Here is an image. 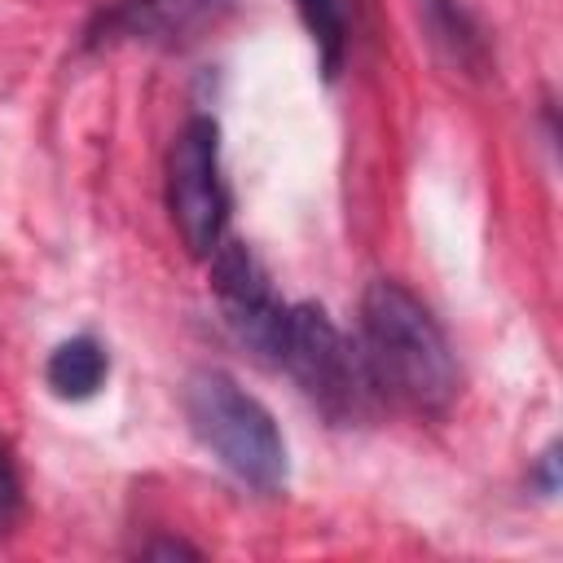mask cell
<instances>
[{
	"label": "cell",
	"instance_id": "7a4b0ae2",
	"mask_svg": "<svg viewBox=\"0 0 563 563\" xmlns=\"http://www.w3.org/2000/svg\"><path fill=\"white\" fill-rule=\"evenodd\" d=\"M185 418L198 444L260 493L286 488V440L273 413L224 369H198L185 383Z\"/></svg>",
	"mask_w": 563,
	"mask_h": 563
},
{
	"label": "cell",
	"instance_id": "6da1fadb",
	"mask_svg": "<svg viewBox=\"0 0 563 563\" xmlns=\"http://www.w3.org/2000/svg\"><path fill=\"white\" fill-rule=\"evenodd\" d=\"M356 347L378 400H391L418 418H440L453 409L462 391L457 356L431 308L409 286L391 277H374L365 286Z\"/></svg>",
	"mask_w": 563,
	"mask_h": 563
},
{
	"label": "cell",
	"instance_id": "8fae6325",
	"mask_svg": "<svg viewBox=\"0 0 563 563\" xmlns=\"http://www.w3.org/2000/svg\"><path fill=\"white\" fill-rule=\"evenodd\" d=\"M537 484H541L545 497L559 493V444H550V449L537 457Z\"/></svg>",
	"mask_w": 563,
	"mask_h": 563
},
{
	"label": "cell",
	"instance_id": "277c9868",
	"mask_svg": "<svg viewBox=\"0 0 563 563\" xmlns=\"http://www.w3.org/2000/svg\"><path fill=\"white\" fill-rule=\"evenodd\" d=\"M167 211L189 255L207 260L224 242L229 185L220 172V123L211 114H194L167 150Z\"/></svg>",
	"mask_w": 563,
	"mask_h": 563
},
{
	"label": "cell",
	"instance_id": "5b68a950",
	"mask_svg": "<svg viewBox=\"0 0 563 563\" xmlns=\"http://www.w3.org/2000/svg\"><path fill=\"white\" fill-rule=\"evenodd\" d=\"M211 295H216V308L224 317V325L233 330V339L242 347H251L255 356L273 361L277 365V352H282V334H286V317H290V303H282V295L273 290V277L268 268L255 260V251L238 238H224L211 255Z\"/></svg>",
	"mask_w": 563,
	"mask_h": 563
},
{
	"label": "cell",
	"instance_id": "ba28073f",
	"mask_svg": "<svg viewBox=\"0 0 563 563\" xmlns=\"http://www.w3.org/2000/svg\"><path fill=\"white\" fill-rule=\"evenodd\" d=\"M312 44H317V57H321V70L325 79H334L343 70V57H347V31H352V9L347 0H295Z\"/></svg>",
	"mask_w": 563,
	"mask_h": 563
},
{
	"label": "cell",
	"instance_id": "52a82bcc",
	"mask_svg": "<svg viewBox=\"0 0 563 563\" xmlns=\"http://www.w3.org/2000/svg\"><path fill=\"white\" fill-rule=\"evenodd\" d=\"M220 0H123L119 9H110L106 26L123 31V35H185L189 26L207 22L211 9Z\"/></svg>",
	"mask_w": 563,
	"mask_h": 563
},
{
	"label": "cell",
	"instance_id": "9c48e42d",
	"mask_svg": "<svg viewBox=\"0 0 563 563\" xmlns=\"http://www.w3.org/2000/svg\"><path fill=\"white\" fill-rule=\"evenodd\" d=\"M418 13H422V22H427L431 40H435L453 62H462V66L475 62L479 40H475L466 13L457 9V0H418Z\"/></svg>",
	"mask_w": 563,
	"mask_h": 563
},
{
	"label": "cell",
	"instance_id": "30bf717a",
	"mask_svg": "<svg viewBox=\"0 0 563 563\" xmlns=\"http://www.w3.org/2000/svg\"><path fill=\"white\" fill-rule=\"evenodd\" d=\"M18 515H22V479H18L9 449L0 444V537L18 523Z\"/></svg>",
	"mask_w": 563,
	"mask_h": 563
},
{
	"label": "cell",
	"instance_id": "8992f818",
	"mask_svg": "<svg viewBox=\"0 0 563 563\" xmlns=\"http://www.w3.org/2000/svg\"><path fill=\"white\" fill-rule=\"evenodd\" d=\"M106 374H110V356H106V347L92 334H75L66 343H57L48 352V365H44V383L62 400H88V396H97L101 383H106Z\"/></svg>",
	"mask_w": 563,
	"mask_h": 563
},
{
	"label": "cell",
	"instance_id": "3957f363",
	"mask_svg": "<svg viewBox=\"0 0 563 563\" xmlns=\"http://www.w3.org/2000/svg\"><path fill=\"white\" fill-rule=\"evenodd\" d=\"M277 365L334 427H356L383 405L361 347L317 303H290Z\"/></svg>",
	"mask_w": 563,
	"mask_h": 563
},
{
	"label": "cell",
	"instance_id": "7c38bea8",
	"mask_svg": "<svg viewBox=\"0 0 563 563\" xmlns=\"http://www.w3.org/2000/svg\"><path fill=\"white\" fill-rule=\"evenodd\" d=\"M145 554H150V559H172V554H189V559H194L198 550L185 545V541H154V545H145Z\"/></svg>",
	"mask_w": 563,
	"mask_h": 563
}]
</instances>
